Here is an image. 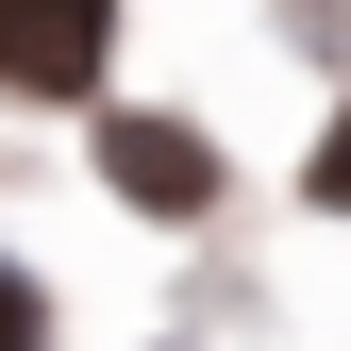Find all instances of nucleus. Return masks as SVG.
<instances>
[{
	"label": "nucleus",
	"instance_id": "1",
	"mask_svg": "<svg viewBox=\"0 0 351 351\" xmlns=\"http://www.w3.org/2000/svg\"><path fill=\"white\" fill-rule=\"evenodd\" d=\"M117 67V0H0V84L17 101H84Z\"/></svg>",
	"mask_w": 351,
	"mask_h": 351
},
{
	"label": "nucleus",
	"instance_id": "2",
	"mask_svg": "<svg viewBox=\"0 0 351 351\" xmlns=\"http://www.w3.org/2000/svg\"><path fill=\"white\" fill-rule=\"evenodd\" d=\"M101 184L134 217H201L217 201V134L201 117H101Z\"/></svg>",
	"mask_w": 351,
	"mask_h": 351
},
{
	"label": "nucleus",
	"instance_id": "3",
	"mask_svg": "<svg viewBox=\"0 0 351 351\" xmlns=\"http://www.w3.org/2000/svg\"><path fill=\"white\" fill-rule=\"evenodd\" d=\"M0 351H51V285H34L17 251H0Z\"/></svg>",
	"mask_w": 351,
	"mask_h": 351
},
{
	"label": "nucleus",
	"instance_id": "4",
	"mask_svg": "<svg viewBox=\"0 0 351 351\" xmlns=\"http://www.w3.org/2000/svg\"><path fill=\"white\" fill-rule=\"evenodd\" d=\"M301 184H318V201L351 217V117H335V134H318V167H301Z\"/></svg>",
	"mask_w": 351,
	"mask_h": 351
}]
</instances>
